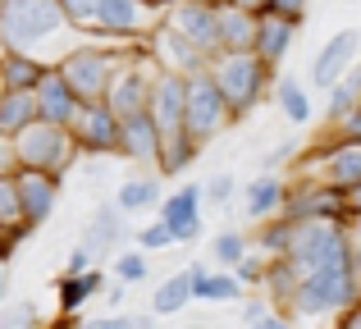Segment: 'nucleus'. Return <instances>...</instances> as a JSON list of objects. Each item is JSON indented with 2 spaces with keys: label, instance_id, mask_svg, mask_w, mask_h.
I'll list each match as a JSON object with an SVG mask.
<instances>
[{
  "label": "nucleus",
  "instance_id": "27",
  "mask_svg": "<svg viewBox=\"0 0 361 329\" xmlns=\"http://www.w3.org/2000/svg\"><path fill=\"white\" fill-rule=\"evenodd\" d=\"M293 233H298V224H293L288 215H270V220L256 224V238H252V242L265 252V256H288Z\"/></svg>",
  "mask_w": 361,
  "mask_h": 329
},
{
  "label": "nucleus",
  "instance_id": "14",
  "mask_svg": "<svg viewBox=\"0 0 361 329\" xmlns=\"http://www.w3.org/2000/svg\"><path fill=\"white\" fill-rule=\"evenodd\" d=\"M160 147H165V133H160L151 110L123 119V151H119L123 161H133L142 169H160Z\"/></svg>",
  "mask_w": 361,
  "mask_h": 329
},
{
  "label": "nucleus",
  "instance_id": "11",
  "mask_svg": "<svg viewBox=\"0 0 361 329\" xmlns=\"http://www.w3.org/2000/svg\"><path fill=\"white\" fill-rule=\"evenodd\" d=\"M160 220L174 229V238L178 242H197L206 233V224H202V215H206V183H183V187H174V192L160 201Z\"/></svg>",
  "mask_w": 361,
  "mask_h": 329
},
{
  "label": "nucleus",
  "instance_id": "19",
  "mask_svg": "<svg viewBox=\"0 0 361 329\" xmlns=\"http://www.w3.org/2000/svg\"><path fill=\"white\" fill-rule=\"evenodd\" d=\"M37 106H42V119H55V124H73L82 97L73 92V82L64 78L60 69H51L42 82H37Z\"/></svg>",
  "mask_w": 361,
  "mask_h": 329
},
{
  "label": "nucleus",
  "instance_id": "41",
  "mask_svg": "<svg viewBox=\"0 0 361 329\" xmlns=\"http://www.w3.org/2000/svg\"><path fill=\"white\" fill-rule=\"evenodd\" d=\"M338 325H343V329H361V302H357V306H348V311L338 316Z\"/></svg>",
  "mask_w": 361,
  "mask_h": 329
},
{
  "label": "nucleus",
  "instance_id": "12",
  "mask_svg": "<svg viewBox=\"0 0 361 329\" xmlns=\"http://www.w3.org/2000/svg\"><path fill=\"white\" fill-rule=\"evenodd\" d=\"M151 115H156L160 133H188V73L160 69L156 87H151Z\"/></svg>",
  "mask_w": 361,
  "mask_h": 329
},
{
  "label": "nucleus",
  "instance_id": "5",
  "mask_svg": "<svg viewBox=\"0 0 361 329\" xmlns=\"http://www.w3.org/2000/svg\"><path fill=\"white\" fill-rule=\"evenodd\" d=\"M238 124V115H233V101L224 97L220 78L211 73V64L197 73H188V133L197 137V142H215L220 133H229V128Z\"/></svg>",
  "mask_w": 361,
  "mask_h": 329
},
{
  "label": "nucleus",
  "instance_id": "29",
  "mask_svg": "<svg viewBox=\"0 0 361 329\" xmlns=\"http://www.w3.org/2000/svg\"><path fill=\"white\" fill-rule=\"evenodd\" d=\"M325 97H329V101H325V124H329V119H338V115H348V110L357 106V101H361V60L325 92Z\"/></svg>",
  "mask_w": 361,
  "mask_h": 329
},
{
  "label": "nucleus",
  "instance_id": "43",
  "mask_svg": "<svg viewBox=\"0 0 361 329\" xmlns=\"http://www.w3.org/2000/svg\"><path fill=\"white\" fill-rule=\"evenodd\" d=\"M343 197H348V211H353V215H361V183H353Z\"/></svg>",
  "mask_w": 361,
  "mask_h": 329
},
{
  "label": "nucleus",
  "instance_id": "39",
  "mask_svg": "<svg viewBox=\"0 0 361 329\" xmlns=\"http://www.w3.org/2000/svg\"><path fill=\"white\" fill-rule=\"evenodd\" d=\"M265 9H274V14H288V18H307V9H311V0H265Z\"/></svg>",
  "mask_w": 361,
  "mask_h": 329
},
{
  "label": "nucleus",
  "instance_id": "9",
  "mask_svg": "<svg viewBox=\"0 0 361 329\" xmlns=\"http://www.w3.org/2000/svg\"><path fill=\"white\" fill-rule=\"evenodd\" d=\"M5 174H14L27 220H32V224L51 220L55 201H60V192H64V174H55V169H32V165H14V169H5Z\"/></svg>",
  "mask_w": 361,
  "mask_h": 329
},
{
  "label": "nucleus",
  "instance_id": "37",
  "mask_svg": "<svg viewBox=\"0 0 361 329\" xmlns=\"http://www.w3.org/2000/svg\"><path fill=\"white\" fill-rule=\"evenodd\" d=\"M42 321V311H37L32 302H23V306H9L5 316H0V325H9V329H18V325H37Z\"/></svg>",
  "mask_w": 361,
  "mask_h": 329
},
{
  "label": "nucleus",
  "instance_id": "1",
  "mask_svg": "<svg viewBox=\"0 0 361 329\" xmlns=\"http://www.w3.org/2000/svg\"><path fill=\"white\" fill-rule=\"evenodd\" d=\"M73 37H82L69 23L60 0H0V46L5 51H27L60 64L73 51Z\"/></svg>",
  "mask_w": 361,
  "mask_h": 329
},
{
  "label": "nucleus",
  "instance_id": "23",
  "mask_svg": "<svg viewBox=\"0 0 361 329\" xmlns=\"http://www.w3.org/2000/svg\"><path fill=\"white\" fill-rule=\"evenodd\" d=\"M192 293H197V302H243V297H247V284L238 279V270L211 266L202 279H192Z\"/></svg>",
  "mask_w": 361,
  "mask_h": 329
},
{
  "label": "nucleus",
  "instance_id": "28",
  "mask_svg": "<svg viewBox=\"0 0 361 329\" xmlns=\"http://www.w3.org/2000/svg\"><path fill=\"white\" fill-rule=\"evenodd\" d=\"M274 101H279V115L288 119V124H311V97H307V87H302L298 78H283V82H274Z\"/></svg>",
  "mask_w": 361,
  "mask_h": 329
},
{
  "label": "nucleus",
  "instance_id": "30",
  "mask_svg": "<svg viewBox=\"0 0 361 329\" xmlns=\"http://www.w3.org/2000/svg\"><path fill=\"white\" fill-rule=\"evenodd\" d=\"M252 247H256V242L247 238L243 229H220V233L211 238V247H206V252H211V266H229V270H233Z\"/></svg>",
  "mask_w": 361,
  "mask_h": 329
},
{
  "label": "nucleus",
  "instance_id": "25",
  "mask_svg": "<svg viewBox=\"0 0 361 329\" xmlns=\"http://www.w3.org/2000/svg\"><path fill=\"white\" fill-rule=\"evenodd\" d=\"M32 119H42L37 92H5L0 87V137H14L18 128H27Z\"/></svg>",
  "mask_w": 361,
  "mask_h": 329
},
{
  "label": "nucleus",
  "instance_id": "10",
  "mask_svg": "<svg viewBox=\"0 0 361 329\" xmlns=\"http://www.w3.org/2000/svg\"><path fill=\"white\" fill-rule=\"evenodd\" d=\"M357 55H361V27H338V32L316 51V60H311V87L329 92L357 64Z\"/></svg>",
  "mask_w": 361,
  "mask_h": 329
},
{
  "label": "nucleus",
  "instance_id": "31",
  "mask_svg": "<svg viewBox=\"0 0 361 329\" xmlns=\"http://www.w3.org/2000/svg\"><path fill=\"white\" fill-rule=\"evenodd\" d=\"M115 279H123V284H147L151 279V252H142V247L119 252L115 256Z\"/></svg>",
  "mask_w": 361,
  "mask_h": 329
},
{
  "label": "nucleus",
  "instance_id": "47",
  "mask_svg": "<svg viewBox=\"0 0 361 329\" xmlns=\"http://www.w3.org/2000/svg\"><path fill=\"white\" fill-rule=\"evenodd\" d=\"M165 5H169V0H165Z\"/></svg>",
  "mask_w": 361,
  "mask_h": 329
},
{
  "label": "nucleus",
  "instance_id": "26",
  "mask_svg": "<svg viewBox=\"0 0 361 329\" xmlns=\"http://www.w3.org/2000/svg\"><path fill=\"white\" fill-rule=\"evenodd\" d=\"M202 156V142L192 133H169L165 147H160V174L165 178H178L183 169H192V161Z\"/></svg>",
  "mask_w": 361,
  "mask_h": 329
},
{
  "label": "nucleus",
  "instance_id": "44",
  "mask_svg": "<svg viewBox=\"0 0 361 329\" xmlns=\"http://www.w3.org/2000/svg\"><path fill=\"white\" fill-rule=\"evenodd\" d=\"M123 293H128V284H123V279H119L115 288H106V302H110V306H119V302H123Z\"/></svg>",
  "mask_w": 361,
  "mask_h": 329
},
{
  "label": "nucleus",
  "instance_id": "46",
  "mask_svg": "<svg viewBox=\"0 0 361 329\" xmlns=\"http://www.w3.org/2000/svg\"><path fill=\"white\" fill-rule=\"evenodd\" d=\"M202 5H224V0H202Z\"/></svg>",
  "mask_w": 361,
  "mask_h": 329
},
{
  "label": "nucleus",
  "instance_id": "4",
  "mask_svg": "<svg viewBox=\"0 0 361 329\" xmlns=\"http://www.w3.org/2000/svg\"><path fill=\"white\" fill-rule=\"evenodd\" d=\"M211 73L220 78L224 97L233 101V115L247 119L265 97H270L274 73H279V69H274V64H265L256 51H220L211 60Z\"/></svg>",
  "mask_w": 361,
  "mask_h": 329
},
{
  "label": "nucleus",
  "instance_id": "8",
  "mask_svg": "<svg viewBox=\"0 0 361 329\" xmlns=\"http://www.w3.org/2000/svg\"><path fill=\"white\" fill-rule=\"evenodd\" d=\"M160 23H169L174 32H183L192 46H202L206 55H220V5H202V0H169L165 5V18Z\"/></svg>",
  "mask_w": 361,
  "mask_h": 329
},
{
  "label": "nucleus",
  "instance_id": "38",
  "mask_svg": "<svg viewBox=\"0 0 361 329\" xmlns=\"http://www.w3.org/2000/svg\"><path fill=\"white\" fill-rule=\"evenodd\" d=\"M92 261H97V256H92V247H87V242H78V247L69 252V261H64V275H82V270H92Z\"/></svg>",
  "mask_w": 361,
  "mask_h": 329
},
{
  "label": "nucleus",
  "instance_id": "2",
  "mask_svg": "<svg viewBox=\"0 0 361 329\" xmlns=\"http://www.w3.org/2000/svg\"><path fill=\"white\" fill-rule=\"evenodd\" d=\"M0 142H5V165H0V169L32 165V169L69 174V169L78 165V156H82L73 128L69 124H55V119H32L27 128H18L14 137H0Z\"/></svg>",
  "mask_w": 361,
  "mask_h": 329
},
{
  "label": "nucleus",
  "instance_id": "42",
  "mask_svg": "<svg viewBox=\"0 0 361 329\" xmlns=\"http://www.w3.org/2000/svg\"><path fill=\"white\" fill-rule=\"evenodd\" d=\"M348 229H353V247H357V275H361V215L348 220Z\"/></svg>",
  "mask_w": 361,
  "mask_h": 329
},
{
  "label": "nucleus",
  "instance_id": "17",
  "mask_svg": "<svg viewBox=\"0 0 361 329\" xmlns=\"http://www.w3.org/2000/svg\"><path fill=\"white\" fill-rule=\"evenodd\" d=\"M256 37H261V9L224 0L220 5V46L224 51H256Z\"/></svg>",
  "mask_w": 361,
  "mask_h": 329
},
{
  "label": "nucleus",
  "instance_id": "45",
  "mask_svg": "<svg viewBox=\"0 0 361 329\" xmlns=\"http://www.w3.org/2000/svg\"><path fill=\"white\" fill-rule=\"evenodd\" d=\"M238 5H247V9H265V0H238Z\"/></svg>",
  "mask_w": 361,
  "mask_h": 329
},
{
  "label": "nucleus",
  "instance_id": "6",
  "mask_svg": "<svg viewBox=\"0 0 361 329\" xmlns=\"http://www.w3.org/2000/svg\"><path fill=\"white\" fill-rule=\"evenodd\" d=\"M160 18H165V0H101L92 37L115 46H147V37L156 32Z\"/></svg>",
  "mask_w": 361,
  "mask_h": 329
},
{
  "label": "nucleus",
  "instance_id": "40",
  "mask_svg": "<svg viewBox=\"0 0 361 329\" xmlns=\"http://www.w3.org/2000/svg\"><path fill=\"white\" fill-rule=\"evenodd\" d=\"M298 161V142H279L270 151V161H265V169H279V165H293Z\"/></svg>",
  "mask_w": 361,
  "mask_h": 329
},
{
  "label": "nucleus",
  "instance_id": "13",
  "mask_svg": "<svg viewBox=\"0 0 361 329\" xmlns=\"http://www.w3.org/2000/svg\"><path fill=\"white\" fill-rule=\"evenodd\" d=\"M147 55L160 64V69H174V73H197L211 64V55L202 46H192L183 32H174L169 23H156V32L147 37Z\"/></svg>",
  "mask_w": 361,
  "mask_h": 329
},
{
  "label": "nucleus",
  "instance_id": "35",
  "mask_svg": "<svg viewBox=\"0 0 361 329\" xmlns=\"http://www.w3.org/2000/svg\"><path fill=\"white\" fill-rule=\"evenodd\" d=\"M233 270H238V279H243L247 288H261V284H265V270H270V256H265L261 247H252Z\"/></svg>",
  "mask_w": 361,
  "mask_h": 329
},
{
  "label": "nucleus",
  "instance_id": "7",
  "mask_svg": "<svg viewBox=\"0 0 361 329\" xmlns=\"http://www.w3.org/2000/svg\"><path fill=\"white\" fill-rule=\"evenodd\" d=\"M69 128L78 137L82 156H119L123 151V119L110 110V101H82Z\"/></svg>",
  "mask_w": 361,
  "mask_h": 329
},
{
  "label": "nucleus",
  "instance_id": "21",
  "mask_svg": "<svg viewBox=\"0 0 361 329\" xmlns=\"http://www.w3.org/2000/svg\"><path fill=\"white\" fill-rule=\"evenodd\" d=\"M160 178H165L160 169H156V174H133V178H123L119 192H115V201H119L128 215H156L160 201H165V192H160Z\"/></svg>",
  "mask_w": 361,
  "mask_h": 329
},
{
  "label": "nucleus",
  "instance_id": "36",
  "mask_svg": "<svg viewBox=\"0 0 361 329\" xmlns=\"http://www.w3.org/2000/svg\"><path fill=\"white\" fill-rule=\"evenodd\" d=\"M233 192H238V178H233V174H224V169L206 178V206H224Z\"/></svg>",
  "mask_w": 361,
  "mask_h": 329
},
{
  "label": "nucleus",
  "instance_id": "18",
  "mask_svg": "<svg viewBox=\"0 0 361 329\" xmlns=\"http://www.w3.org/2000/svg\"><path fill=\"white\" fill-rule=\"evenodd\" d=\"M298 18L288 14H274V9H261V37H256V55H261L265 64H274L279 69L283 60H288L293 42H298Z\"/></svg>",
  "mask_w": 361,
  "mask_h": 329
},
{
  "label": "nucleus",
  "instance_id": "20",
  "mask_svg": "<svg viewBox=\"0 0 361 329\" xmlns=\"http://www.w3.org/2000/svg\"><path fill=\"white\" fill-rule=\"evenodd\" d=\"M51 69H55V64L42 60V55L5 51V55H0V87H5V92H37V82H42Z\"/></svg>",
  "mask_w": 361,
  "mask_h": 329
},
{
  "label": "nucleus",
  "instance_id": "22",
  "mask_svg": "<svg viewBox=\"0 0 361 329\" xmlns=\"http://www.w3.org/2000/svg\"><path fill=\"white\" fill-rule=\"evenodd\" d=\"M97 293H106V275H101L97 266L82 270V275H64L60 284H55V302H60V316H78Z\"/></svg>",
  "mask_w": 361,
  "mask_h": 329
},
{
  "label": "nucleus",
  "instance_id": "33",
  "mask_svg": "<svg viewBox=\"0 0 361 329\" xmlns=\"http://www.w3.org/2000/svg\"><path fill=\"white\" fill-rule=\"evenodd\" d=\"M133 242H137L142 252H169V247H178L174 229H169V224L160 220V215H156L151 224H142V229H137V238H133Z\"/></svg>",
  "mask_w": 361,
  "mask_h": 329
},
{
  "label": "nucleus",
  "instance_id": "32",
  "mask_svg": "<svg viewBox=\"0 0 361 329\" xmlns=\"http://www.w3.org/2000/svg\"><path fill=\"white\" fill-rule=\"evenodd\" d=\"M338 137H348V142H361V101L348 115H338V119H329L325 128H320V137L316 142H338Z\"/></svg>",
  "mask_w": 361,
  "mask_h": 329
},
{
  "label": "nucleus",
  "instance_id": "16",
  "mask_svg": "<svg viewBox=\"0 0 361 329\" xmlns=\"http://www.w3.org/2000/svg\"><path fill=\"white\" fill-rule=\"evenodd\" d=\"M283 201H288V178H279V169H265L252 183H243V215L247 224H261L270 215H283Z\"/></svg>",
  "mask_w": 361,
  "mask_h": 329
},
{
  "label": "nucleus",
  "instance_id": "15",
  "mask_svg": "<svg viewBox=\"0 0 361 329\" xmlns=\"http://www.w3.org/2000/svg\"><path fill=\"white\" fill-rule=\"evenodd\" d=\"M128 220H133V215L123 211L119 201H106V206H97V215L87 220V229H82V238H78V242H87L92 256H110L115 247H123V242L133 238Z\"/></svg>",
  "mask_w": 361,
  "mask_h": 329
},
{
  "label": "nucleus",
  "instance_id": "34",
  "mask_svg": "<svg viewBox=\"0 0 361 329\" xmlns=\"http://www.w3.org/2000/svg\"><path fill=\"white\" fill-rule=\"evenodd\" d=\"M64 5V14H69V23L78 27L82 37H92L97 32V14H101V0H60Z\"/></svg>",
  "mask_w": 361,
  "mask_h": 329
},
{
  "label": "nucleus",
  "instance_id": "24",
  "mask_svg": "<svg viewBox=\"0 0 361 329\" xmlns=\"http://www.w3.org/2000/svg\"><path fill=\"white\" fill-rule=\"evenodd\" d=\"M188 302H197V293H192V275H188V266H183V270H174L169 279H160V284L151 288V316H178Z\"/></svg>",
  "mask_w": 361,
  "mask_h": 329
},
{
  "label": "nucleus",
  "instance_id": "3",
  "mask_svg": "<svg viewBox=\"0 0 361 329\" xmlns=\"http://www.w3.org/2000/svg\"><path fill=\"white\" fill-rule=\"evenodd\" d=\"M137 51H142V46H115V42H101V37H92V42L73 46V51L64 55L55 69H60L64 78L73 82V92H78L82 101H106L115 73H119Z\"/></svg>",
  "mask_w": 361,
  "mask_h": 329
}]
</instances>
